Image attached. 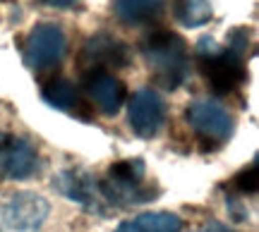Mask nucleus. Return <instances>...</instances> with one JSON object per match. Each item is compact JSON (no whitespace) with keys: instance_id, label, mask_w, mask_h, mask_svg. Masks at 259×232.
<instances>
[{"instance_id":"obj_1","label":"nucleus","mask_w":259,"mask_h":232,"mask_svg":"<svg viewBox=\"0 0 259 232\" xmlns=\"http://www.w3.org/2000/svg\"><path fill=\"white\" fill-rule=\"evenodd\" d=\"M142 55L147 60L151 75L158 82L176 89L180 82H185L190 57L183 36H178L170 29H156L142 38Z\"/></svg>"},{"instance_id":"obj_2","label":"nucleus","mask_w":259,"mask_h":232,"mask_svg":"<svg viewBox=\"0 0 259 232\" xmlns=\"http://www.w3.org/2000/svg\"><path fill=\"white\" fill-rule=\"evenodd\" d=\"M99 192L106 208H130L154 199V187L147 182V167L139 158L111 165L108 175L99 180Z\"/></svg>"},{"instance_id":"obj_3","label":"nucleus","mask_w":259,"mask_h":232,"mask_svg":"<svg viewBox=\"0 0 259 232\" xmlns=\"http://www.w3.org/2000/svg\"><path fill=\"white\" fill-rule=\"evenodd\" d=\"M199 70L204 79L219 93H228L245 82V60L240 43H228V48H216L211 38H204L199 46Z\"/></svg>"},{"instance_id":"obj_4","label":"nucleus","mask_w":259,"mask_h":232,"mask_svg":"<svg viewBox=\"0 0 259 232\" xmlns=\"http://www.w3.org/2000/svg\"><path fill=\"white\" fill-rule=\"evenodd\" d=\"M51 204L36 192H12L0 199V232H41Z\"/></svg>"},{"instance_id":"obj_5","label":"nucleus","mask_w":259,"mask_h":232,"mask_svg":"<svg viewBox=\"0 0 259 232\" xmlns=\"http://www.w3.org/2000/svg\"><path fill=\"white\" fill-rule=\"evenodd\" d=\"M67 50V36L58 24L44 22L29 31L27 41H24V50L22 57L31 70H46V67L60 63Z\"/></svg>"},{"instance_id":"obj_6","label":"nucleus","mask_w":259,"mask_h":232,"mask_svg":"<svg viewBox=\"0 0 259 232\" xmlns=\"http://www.w3.org/2000/svg\"><path fill=\"white\" fill-rule=\"evenodd\" d=\"M38 151L24 137L0 132V177L3 180H27L36 172Z\"/></svg>"},{"instance_id":"obj_7","label":"nucleus","mask_w":259,"mask_h":232,"mask_svg":"<svg viewBox=\"0 0 259 232\" xmlns=\"http://www.w3.org/2000/svg\"><path fill=\"white\" fill-rule=\"evenodd\" d=\"M187 122L202 139L211 141V144H221L231 137L233 132V118L231 112L223 108L219 101L211 98H199L194 101L185 112Z\"/></svg>"},{"instance_id":"obj_8","label":"nucleus","mask_w":259,"mask_h":232,"mask_svg":"<svg viewBox=\"0 0 259 232\" xmlns=\"http://www.w3.org/2000/svg\"><path fill=\"white\" fill-rule=\"evenodd\" d=\"M127 120L137 137L151 139L166 122V103L154 89H139L127 103Z\"/></svg>"},{"instance_id":"obj_9","label":"nucleus","mask_w":259,"mask_h":232,"mask_svg":"<svg viewBox=\"0 0 259 232\" xmlns=\"http://www.w3.org/2000/svg\"><path fill=\"white\" fill-rule=\"evenodd\" d=\"M84 89H87L89 101L106 115H115L125 103V84L108 70L92 67L84 75Z\"/></svg>"},{"instance_id":"obj_10","label":"nucleus","mask_w":259,"mask_h":232,"mask_svg":"<svg viewBox=\"0 0 259 232\" xmlns=\"http://www.w3.org/2000/svg\"><path fill=\"white\" fill-rule=\"evenodd\" d=\"M53 187L70 201L82 204L89 211L96 213H106L108 208L103 206L101 192H99V180H94L89 172H79V170H65L53 180Z\"/></svg>"},{"instance_id":"obj_11","label":"nucleus","mask_w":259,"mask_h":232,"mask_svg":"<svg viewBox=\"0 0 259 232\" xmlns=\"http://www.w3.org/2000/svg\"><path fill=\"white\" fill-rule=\"evenodd\" d=\"M41 96L48 105H53L58 110L63 112H70L74 118H82V120H89V101L84 98L82 93L74 89L72 82L67 79H51V82L41 89Z\"/></svg>"},{"instance_id":"obj_12","label":"nucleus","mask_w":259,"mask_h":232,"mask_svg":"<svg viewBox=\"0 0 259 232\" xmlns=\"http://www.w3.org/2000/svg\"><path fill=\"white\" fill-rule=\"evenodd\" d=\"M84 57L89 60V65L96 67V70H106L108 65H115V67H125L127 65V48L122 41L113 36H94L87 48H84Z\"/></svg>"},{"instance_id":"obj_13","label":"nucleus","mask_w":259,"mask_h":232,"mask_svg":"<svg viewBox=\"0 0 259 232\" xmlns=\"http://www.w3.org/2000/svg\"><path fill=\"white\" fill-rule=\"evenodd\" d=\"M113 12L125 24H149L161 17L163 0H115Z\"/></svg>"},{"instance_id":"obj_14","label":"nucleus","mask_w":259,"mask_h":232,"mask_svg":"<svg viewBox=\"0 0 259 232\" xmlns=\"http://www.w3.org/2000/svg\"><path fill=\"white\" fill-rule=\"evenodd\" d=\"M183 230V220L176 213H142L132 218L127 223H122L115 232H180Z\"/></svg>"},{"instance_id":"obj_15","label":"nucleus","mask_w":259,"mask_h":232,"mask_svg":"<svg viewBox=\"0 0 259 232\" xmlns=\"http://www.w3.org/2000/svg\"><path fill=\"white\" fill-rule=\"evenodd\" d=\"M176 19L185 27H202L211 19V5L209 0H178Z\"/></svg>"},{"instance_id":"obj_16","label":"nucleus","mask_w":259,"mask_h":232,"mask_svg":"<svg viewBox=\"0 0 259 232\" xmlns=\"http://www.w3.org/2000/svg\"><path fill=\"white\" fill-rule=\"evenodd\" d=\"M41 3H46V5H53V8H70V5H74L77 0H41Z\"/></svg>"},{"instance_id":"obj_17","label":"nucleus","mask_w":259,"mask_h":232,"mask_svg":"<svg viewBox=\"0 0 259 232\" xmlns=\"http://www.w3.org/2000/svg\"><path fill=\"white\" fill-rule=\"evenodd\" d=\"M199 232H231V230H226L223 225L213 223V225H206V227H204V230H199Z\"/></svg>"}]
</instances>
